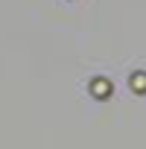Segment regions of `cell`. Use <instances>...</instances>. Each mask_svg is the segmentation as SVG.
<instances>
[{"label": "cell", "instance_id": "cell-1", "mask_svg": "<svg viewBox=\"0 0 146 149\" xmlns=\"http://www.w3.org/2000/svg\"><path fill=\"white\" fill-rule=\"evenodd\" d=\"M91 91H94L97 97H105V94L111 91V85H108V79H94V82H91Z\"/></svg>", "mask_w": 146, "mask_h": 149}, {"label": "cell", "instance_id": "cell-2", "mask_svg": "<svg viewBox=\"0 0 146 149\" xmlns=\"http://www.w3.org/2000/svg\"><path fill=\"white\" fill-rule=\"evenodd\" d=\"M131 88L134 91H146V73H131Z\"/></svg>", "mask_w": 146, "mask_h": 149}]
</instances>
